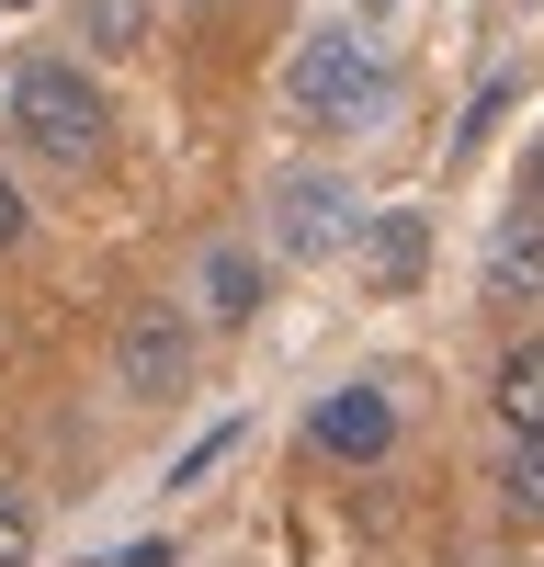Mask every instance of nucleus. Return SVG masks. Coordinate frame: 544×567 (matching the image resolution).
<instances>
[{
  "instance_id": "f257e3e1",
  "label": "nucleus",
  "mask_w": 544,
  "mask_h": 567,
  "mask_svg": "<svg viewBox=\"0 0 544 567\" xmlns=\"http://www.w3.org/2000/svg\"><path fill=\"white\" fill-rule=\"evenodd\" d=\"M284 103H295V125H317V136H363V125H386L397 69H386V45L363 34V23H317V34L295 45V69H284Z\"/></svg>"
},
{
  "instance_id": "f03ea898",
  "label": "nucleus",
  "mask_w": 544,
  "mask_h": 567,
  "mask_svg": "<svg viewBox=\"0 0 544 567\" xmlns=\"http://www.w3.org/2000/svg\"><path fill=\"white\" fill-rule=\"evenodd\" d=\"M12 136L45 171H91L103 136H114V103H103V80H91L80 58H23L12 69Z\"/></svg>"
},
{
  "instance_id": "7ed1b4c3",
  "label": "nucleus",
  "mask_w": 544,
  "mask_h": 567,
  "mask_svg": "<svg viewBox=\"0 0 544 567\" xmlns=\"http://www.w3.org/2000/svg\"><path fill=\"white\" fill-rule=\"evenodd\" d=\"M114 386H125L136 409H170L181 386H193V318H181V307H125Z\"/></svg>"
},
{
  "instance_id": "20e7f679",
  "label": "nucleus",
  "mask_w": 544,
  "mask_h": 567,
  "mask_svg": "<svg viewBox=\"0 0 544 567\" xmlns=\"http://www.w3.org/2000/svg\"><path fill=\"white\" fill-rule=\"evenodd\" d=\"M363 227V205H352V182H329V171H295V182H272V250L284 261H329L341 239Z\"/></svg>"
},
{
  "instance_id": "39448f33",
  "label": "nucleus",
  "mask_w": 544,
  "mask_h": 567,
  "mask_svg": "<svg viewBox=\"0 0 544 567\" xmlns=\"http://www.w3.org/2000/svg\"><path fill=\"white\" fill-rule=\"evenodd\" d=\"M306 443L329 454V465H386L397 454V398L375 386V374H352V386H329L306 409Z\"/></svg>"
},
{
  "instance_id": "423d86ee",
  "label": "nucleus",
  "mask_w": 544,
  "mask_h": 567,
  "mask_svg": "<svg viewBox=\"0 0 544 567\" xmlns=\"http://www.w3.org/2000/svg\"><path fill=\"white\" fill-rule=\"evenodd\" d=\"M488 296H499V307L544 296V216H533V205H522V216H511V227L488 239Z\"/></svg>"
},
{
  "instance_id": "0eeeda50",
  "label": "nucleus",
  "mask_w": 544,
  "mask_h": 567,
  "mask_svg": "<svg viewBox=\"0 0 544 567\" xmlns=\"http://www.w3.org/2000/svg\"><path fill=\"white\" fill-rule=\"evenodd\" d=\"M261 284H272L261 250H239V239L205 250V318H216V329H250V318H261Z\"/></svg>"
},
{
  "instance_id": "6e6552de",
  "label": "nucleus",
  "mask_w": 544,
  "mask_h": 567,
  "mask_svg": "<svg viewBox=\"0 0 544 567\" xmlns=\"http://www.w3.org/2000/svg\"><path fill=\"white\" fill-rule=\"evenodd\" d=\"M363 272H375L386 296H408V284L431 272V227H420V216H375V250H363Z\"/></svg>"
},
{
  "instance_id": "1a4fd4ad",
  "label": "nucleus",
  "mask_w": 544,
  "mask_h": 567,
  "mask_svg": "<svg viewBox=\"0 0 544 567\" xmlns=\"http://www.w3.org/2000/svg\"><path fill=\"white\" fill-rule=\"evenodd\" d=\"M488 488H499V511H511V523L544 534V443H533V432H511V454H499V477H488Z\"/></svg>"
},
{
  "instance_id": "9d476101",
  "label": "nucleus",
  "mask_w": 544,
  "mask_h": 567,
  "mask_svg": "<svg viewBox=\"0 0 544 567\" xmlns=\"http://www.w3.org/2000/svg\"><path fill=\"white\" fill-rule=\"evenodd\" d=\"M488 398H499V420H511V432L544 443V341H522L511 363H499V386H488Z\"/></svg>"
},
{
  "instance_id": "9b49d317",
  "label": "nucleus",
  "mask_w": 544,
  "mask_h": 567,
  "mask_svg": "<svg viewBox=\"0 0 544 567\" xmlns=\"http://www.w3.org/2000/svg\"><path fill=\"white\" fill-rule=\"evenodd\" d=\"M80 23H91L103 58H136V45H148V0H80Z\"/></svg>"
},
{
  "instance_id": "f8f14e48",
  "label": "nucleus",
  "mask_w": 544,
  "mask_h": 567,
  "mask_svg": "<svg viewBox=\"0 0 544 567\" xmlns=\"http://www.w3.org/2000/svg\"><path fill=\"white\" fill-rule=\"evenodd\" d=\"M0 567H34V499L0 477Z\"/></svg>"
},
{
  "instance_id": "ddd939ff",
  "label": "nucleus",
  "mask_w": 544,
  "mask_h": 567,
  "mask_svg": "<svg viewBox=\"0 0 544 567\" xmlns=\"http://www.w3.org/2000/svg\"><path fill=\"white\" fill-rule=\"evenodd\" d=\"M227 443H239V420H227V432H205V443H193V454H181V465H170V488H193V477H205V465H216V454H227Z\"/></svg>"
},
{
  "instance_id": "4468645a",
  "label": "nucleus",
  "mask_w": 544,
  "mask_h": 567,
  "mask_svg": "<svg viewBox=\"0 0 544 567\" xmlns=\"http://www.w3.org/2000/svg\"><path fill=\"white\" fill-rule=\"evenodd\" d=\"M23 250V194H12V171H0V261Z\"/></svg>"
},
{
  "instance_id": "2eb2a0df",
  "label": "nucleus",
  "mask_w": 544,
  "mask_h": 567,
  "mask_svg": "<svg viewBox=\"0 0 544 567\" xmlns=\"http://www.w3.org/2000/svg\"><path fill=\"white\" fill-rule=\"evenodd\" d=\"M522 205H533V216H544V148H533V159H522Z\"/></svg>"
}]
</instances>
